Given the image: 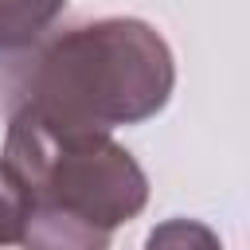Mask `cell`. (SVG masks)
<instances>
[{"label":"cell","instance_id":"6da1fadb","mask_svg":"<svg viewBox=\"0 0 250 250\" xmlns=\"http://www.w3.org/2000/svg\"><path fill=\"white\" fill-rule=\"evenodd\" d=\"M176 82L172 51L145 20L113 16L20 47L4 102L66 129L137 125L164 109Z\"/></svg>","mask_w":250,"mask_h":250},{"label":"cell","instance_id":"7a4b0ae2","mask_svg":"<svg viewBox=\"0 0 250 250\" xmlns=\"http://www.w3.org/2000/svg\"><path fill=\"white\" fill-rule=\"evenodd\" d=\"M4 160L23 180L31 203L66 211L102 230L137 219L148 203L141 164L98 129H66L39 113L12 109Z\"/></svg>","mask_w":250,"mask_h":250},{"label":"cell","instance_id":"3957f363","mask_svg":"<svg viewBox=\"0 0 250 250\" xmlns=\"http://www.w3.org/2000/svg\"><path fill=\"white\" fill-rule=\"evenodd\" d=\"M20 246L23 250H109V230H102L86 219H74L66 211L31 203Z\"/></svg>","mask_w":250,"mask_h":250},{"label":"cell","instance_id":"277c9868","mask_svg":"<svg viewBox=\"0 0 250 250\" xmlns=\"http://www.w3.org/2000/svg\"><path fill=\"white\" fill-rule=\"evenodd\" d=\"M66 0H0V55H16L20 47L47 35Z\"/></svg>","mask_w":250,"mask_h":250},{"label":"cell","instance_id":"5b68a950","mask_svg":"<svg viewBox=\"0 0 250 250\" xmlns=\"http://www.w3.org/2000/svg\"><path fill=\"white\" fill-rule=\"evenodd\" d=\"M27 207H31V195H27L23 180L12 172L8 160H0V246L20 242L23 223H27Z\"/></svg>","mask_w":250,"mask_h":250},{"label":"cell","instance_id":"8992f818","mask_svg":"<svg viewBox=\"0 0 250 250\" xmlns=\"http://www.w3.org/2000/svg\"><path fill=\"white\" fill-rule=\"evenodd\" d=\"M145 250H223L215 230L195 223V219H168L160 227H152Z\"/></svg>","mask_w":250,"mask_h":250}]
</instances>
